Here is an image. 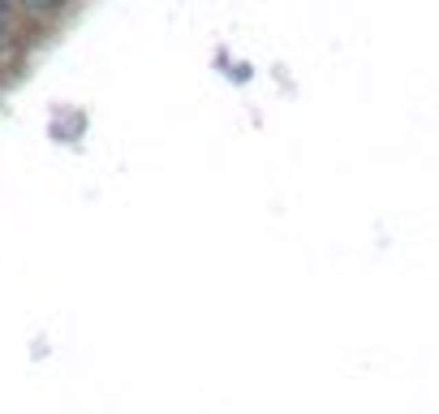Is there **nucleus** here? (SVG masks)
<instances>
[{
    "label": "nucleus",
    "instance_id": "nucleus-2",
    "mask_svg": "<svg viewBox=\"0 0 439 414\" xmlns=\"http://www.w3.org/2000/svg\"><path fill=\"white\" fill-rule=\"evenodd\" d=\"M5 13H9V0H0V22H5Z\"/></svg>",
    "mask_w": 439,
    "mask_h": 414
},
{
    "label": "nucleus",
    "instance_id": "nucleus-1",
    "mask_svg": "<svg viewBox=\"0 0 439 414\" xmlns=\"http://www.w3.org/2000/svg\"><path fill=\"white\" fill-rule=\"evenodd\" d=\"M22 5H26V9H35V13H52L60 0H22Z\"/></svg>",
    "mask_w": 439,
    "mask_h": 414
}]
</instances>
